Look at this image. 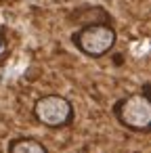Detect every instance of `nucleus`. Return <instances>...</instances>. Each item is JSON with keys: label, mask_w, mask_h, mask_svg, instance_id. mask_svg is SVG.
Listing matches in <instances>:
<instances>
[{"label": "nucleus", "mask_w": 151, "mask_h": 153, "mask_svg": "<svg viewBox=\"0 0 151 153\" xmlns=\"http://www.w3.org/2000/svg\"><path fill=\"white\" fill-rule=\"evenodd\" d=\"M113 117L130 132L147 134L151 130V99L147 86L141 92L126 94L113 103Z\"/></svg>", "instance_id": "f257e3e1"}, {"label": "nucleus", "mask_w": 151, "mask_h": 153, "mask_svg": "<svg viewBox=\"0 0 151 153\" xmlns=\"http://www.w3.org/2000/svg\"><path fill=\"white\" fill-rule=\"evenodd\" d=\"M115 42H118V32L107 21L80 25L71 34V44L90 59H101V57L109 55L113 51Z\"/></svg>", "instance_id": "f03ea898"}, {"label": "nucleus", "mask_w": 151, "mask_h": 153, "mask_svg": "<svg viewBox=\"0 0 151 153\" xmlns=\"http://www.w3.org/2000/svg\"><path fill=\"white\" fill-rule=\"evenodd\" d=\"M32 113L36 117L38 124H42L44 128L51 130H61L74 124L76 117V109L74 103L67 97L61 94H42L34 101Z\"/></svg>", "instance_id": "7ed1b4c3"}, {"label": "nucleus", "mask_w": 151, "mask_h": 153, "mask_svg": "<svg viewBox=\"0 0 151 153\" xmlns=\"http://www.w3.org/2000/svg\"><path fill=\"white\" fill-rule=\"evenodd\" d=\"M7 153H48L46 145L34 136H17L9 143Z\"/></svg>", "instance_id": "20e7f679"}, {"label": "nucleus", "mask_w": 151, "mask_h": 153, "mask_svg": "<svg viewBox=\"0 0 151 153\" xmlns=\"http://www.w3.org/2000/svg\"><path fill=\"white\" fill-rule=\"evenodd\" d=\"M80 11L86 13V17H84V15H71V17H69L71 21H76V23H80V25L99 23V21L111 23V17H109V13H107L103 7H84V9H80Z\"/></svg>", "instance_id": "39448f33"}, {"label": "nucleus", "mask_w": 151, "mask_h": 153, "mask_svg": "<svg viewBox=\"0 0 151 153\" xmlns=\"http://www.w3.org/2000/svg\"><path fill=\"white\" fill-rule=\"evenodd\" d=\"M4 44H7V40H4V25H2V21H0V51L4 48Z\"/></svg>", "instance_id": "423d86ee"}]
</instances>
